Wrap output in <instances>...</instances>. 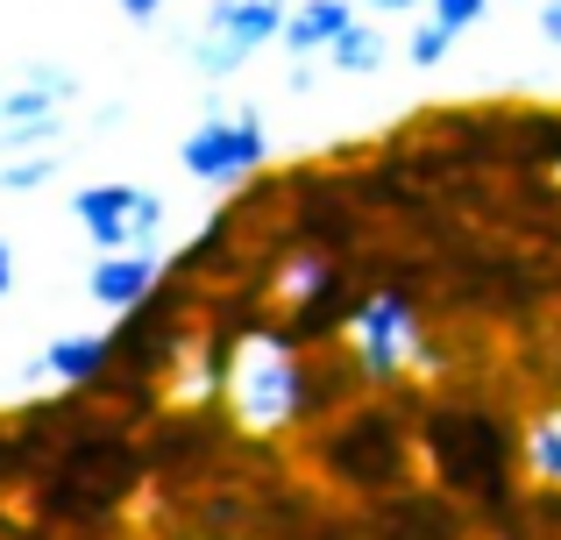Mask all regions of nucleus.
I'll return each mask as SVG.
<instances>
[{
    "label": "nucleus",
    "instance_id": "12",
    "mask_svg": "<svg viewBox=\"0 0 561 540\" xmlns=\"http://www.w3.org/2000/svg\"><path fill=\"white\" fill-rule=\"evenodd\" d=\"M448 50H455V28L434 22V14H420L412 36H405V65L412 71H440V65H448Z\"/></svg>",
    "mask_w": 561,
    "mask_h": 540
},
{
    "label": "nucleus",
    "instance_id": "16",
    "mask_svg": "<svg viewBox=\"0 0 561 540\" xmlns=\"http://www.w3.org/2000/svg\"><path fill=\"white\" fill-rule=\"evenodd\" d=\"M114 8H122V14H128V22H157V14H164V8H171V0H114Z\"/></svg>",
    "mask_w": 561,
    "mask_h": 540
},
{
    "label": "nucleus",
    "instance_id": "5",
    "mask_svg": "<svg viewBox=\"0 0 561 540\" xmlns=\"http://www.w3.org/2000/svg\"><path fill=\"white\" fill-rule=\"evenodd\" d=\"M71 214H79L85 242L93 250H157L171 207L150 193V185H122V179H100L71 193Z\"/></svg>",
    "mask_w": 561,
    "mask_h": 540
},
{
    "label": "nucleus",
    "instance_id": "3",
    "mask_svg": "<svg viewBox=\"0 0 561 540\" xmlns=\"http://www.w3.org/2000/svg\"><path fill=\"white\" fill-rule=\"evenodd\" d=\"M420 306H412V291L398 285H370L356 299V313H348V356H356V370L370 377V384H398V377L420 363Z\"/></svg>",
    "mask_w": 561,
    "mask_h": 540
},
{
    "label": "nucleus",
    "instance_id": "14",
    "mask_svg": "<svg viewBox=\"0 0 561 540\" xmlns=\"http://www.w3.org/2000/svg\"><path fill=\"white\" fill-rule=\"evenodd\" d=\"M426 14H434V22H448L455 36H469V28L491 14V0H426Z\"/></svg>",
    "mask_w": 561,
    "mask_h": 540
},
{
    "label": "nucleus",
    "instance_id": "15",
    "mask_svg": "<svg viewBox=\"0 0 561 540\" xmlns=\"http://www.w3.org/2000/svg\"><path fill=\"white\" fill-rule=\"evenodd\" d=\"M540 43L561 50V0H540Z\"/></svg>",
    "mask_w": 561,
    "mask_h": 540
},
{
    "label": "nucleus",
    "instance_id": "18",
    "mask_svg": "<svg viewBox=\"0 0 561 540\" xmlns=\"http://www.w3.org/2000/svg\"><path fill=\"white\" fill-rule=\"evenodd\" d=\"M8 291H14V250L0 242V299H8Z\"/></svg>",
    "mask_w": 561,
    "mask_h": 540
},
{
    "label": "nucleus",
    "instance_id": "11",
    "mask_svg": "<svg viewBox=\"0 0 561 540\" xmlns=\"http://www.w3.org/2000/svg\"><path fill=\"white\" fill-rule=\"evenodd\" d=\"M57 171H65V157H57V150H14L8 164H0V193H43Z\"/></svg>",
    "mask_w": 561,
    "mask_h": 540
},
{
    "label": "nucleus",
    "instance_id": "17",
    "mask_svg": "<svg viewBox=\"0 0 561 540\" xmlns=\"http://www.w3.org/2000/svg\"><path fill=\"white\" fill-rule=\"evenodd\" d=\"M363 8H377V14H426V0H363Z\"/></svg>",
    "mask_w": 561,
    "mask_h": 540
},
{
    "label": "nucleus",
    "instance_id": "6",
    "mask_svg": "<svg viewBox=\"0 0 561 540\" xmlns=\"http://www.w3.org/2000/svg\"><path fill=\"white\" fill-rule=\"evenodd\" d=\"M164 256L157 250H100L93 277H85V291H93V306H107V313H136V306H150L157 291H164Z\"/></svg>",
    "mask_w": 561,
    "mask_h": 540
},
{
    "label": "nucleus",
    "instance_id": "9",
    "mask_svg": "<svg viewBox=\"0 0 561 540\" xmlns=\"http://www.w3.org/2000/svg\"><path fill=\"white\" fill-rule=\"evenodd\" d=\"M356 22V0H291V14H285V57H320L328 65V50H334V36Z\"/></svg>",
    "mask_w": 561,
    "mask_h": 540
},
{
    "label": "nucleus",
    "instance_id": "1",
    "mask_svg": "<svg viewBox=\"0 0 561 540\" xmlns=\"http://www.w3.org/2000/svg\"><path fill=\"white\" fill-rule=\"evenodd\" d=\"M228 420L242 434H285L313 413V348L285 328H242L228 356Z\"/></svg>",
    "mask_w": 561,
    "mask_h": 540
},
{
    "label": "nucleus",
    "instance_id": "2",
    "mask_svg": "<svg viewBox=\"0 0 561 540\" xmlns=\"http://www.w3.org/2000/svg\"><path fill=\"white\" fill-rule=\"evenodd\" d=\"M179 164L185 179L214 185V193H242L271 164V128L256 107H206V122L179 142Z\"/></svg>",
    "mask_w": 561,
    "mask_h": 540
},
{
    "label": "nucleus",
    "instance_id": "13",
    "mask_svg": "<svg viewBox=\"0 0 561 540\" xmlns=\"http://www.w3.org/2000/svg\"><path fill=\"white\" fill-rule=\"evenodd\" d=\"M526 470H534L540 484H554V491H561V413H554V420H540V427L526 434Z\"/></svg>",
    "mask_w": 561,
    "mask_h": 540
},
{
    "label": "nucleus",
    "instance_id": "7",
    "mask_svg": "<svg viewBox=\"0 0 561 540\" xmlns=\"http://www.w3.org/2000/svg\"><path fill=\"white\" fill-rule=\"evenodd\" d=\"M65 100H79V71L65 65H28L22 85L0 93V128H22V122H57Z\"/></svg>",
    "mask_w": 561,
    "mask_h": 540
},
{
    "label": "nucleus",
    "instance_id": "8",
    "mask_svg": "<svg viewBox=\"0 0 561 540\" xmlns=\"http://www.w3.org/2000/svg\"><path fill=\"white\" fill-rule=\"evenodd\" d=\"M107 363H114V334H57L36 356V377H50L65 391H93L107 377Z\"/></svg>",
    "mask_w": 561,
    "mask_h": 540
},
{
    "label": "nucleus",
    "instance_id": "4",
    "mask_svg": "<svg viewBox=\"0 0 561 540\" xmlns=\"http://www.w3.org/2000/svg\"><path fill=\"white\" fill-rule=\"evenodd\" d=\"M285 14H291V0H206L199 36L185 43V65L199 71L206 85L234 79V71H242L263 43H277Z\"/></svg>",
    "mask_w": 561,
    "mask_h": 540
},
{
    "label": "nucleus",
    "instance_id": "19",
    "mask_svg": "<svg viewBox=\"0 0 561 540\" xmlns=\"http://www.w3.org/2000/svg\"><path fill=\"white\" fill-rule=\"evenodd\" d=\"M0 93H8V85H0Z\"/></svg>",
    "mask_w": 561,
    "mask_h": 540
},
{
    "label": "nucleus",
    "instance_id": "10",
    "mask_svg": "<svg viewBox=\"0 0 561 540\" xmlns=\"http://www.w3.org/2000/svg\"><path fill=\"white\" fill-rule=\"evenodd\" d=\"M383 65H391V36H383L377 22H363V14L334 36V50H328L334 79H370V71H383Z\"/></svg>",
    "mask_w": 561,
    "mask_h": 540
}]
</instances>
